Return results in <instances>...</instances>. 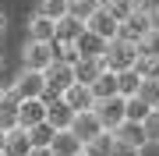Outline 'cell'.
Wrapping results in <instances>:
<instances>
[{
	"instance_id": "6da1fadb",
	"label": "cell",
	"mask_w": 159,
	"mask_h": 156,
	"mask_svg": "<svg viewBox=\"0 0 159 156\" xmlns=\"http://www.w3.org/2000/svg\"><path fill=\"white\" fill-rule=\"evenodd\" d=\"M138 57H142V46H138L134 39H124V35L110 39V43H106V53H102V60H106L110 71H127V68H134Z\"/></svg>"
},
{
	"instance_id": "7a4b0ae2",
	"label": "cell",
	"mask_w": 159,
	"mask_h": 156,
	"mask_svg": "<svg viewBox=\"0 0 159 156\" xmlns=\"http://www.w3.org/2000/svg\"><path fill=\"white\" fill-rule=\"evenodd\" d=\"M148 32H152V11H148L145 4H138L134 11H131V14L124 18V21H120V35H124V39L142 43Z\"/></svg>"
},
{
	"instance_id": "3957f363",
	"label": "cell",
	"mask_w": 159,
	"mask_h": 156,
	"mask_svg": "<svg viewBox=\"0 0 159 156\" xmlns=\"http://www.w3.org/2000/svg\"><path fill=\"white\" fill-rule=\"evenodd\" d=\"M74 82V64H64V60H53L50 68H46V99L53 96H64V89H67Z\"/></svg>"
},
{
	"instance_id": "277c9868",
	"label": "cell",
	"mask_w": 159,
	"mask_h": 156,
	"mask_svg": "<svg viewBox=\"0 0 159 156\" xmlns=\"http://www.w3.org/2000/svg\"><path fill=\"white\" fill-rule=\"evenodd\" d=\"M21 60H25V68H32V71H46V68H50L53 60H57V53H53V43H43V39H29V46H25Z\"/></svg>"
},
{
	"instance_id": "5b68a950",
	"label": "cell",
	"mask_w": 159,
	"mask_h": 156,
	"mask_svg": "<svg viewBox=\"0 0 159 156\" xmlns=\"http://www.w3.org/2000/svg\"><path fill=\"white\" fill-rule=\"evenodd\" d=\"M11 89L21 99H32V96H43L46 92V71H32V68H21V75L11 82Z\"/></svg>"
},
{
	"instance_id": "8992f818",
	"label": "cell",
	"mask_w": 159,
	"mask_h": 156,
	"mask_svg": "<svg viewBox=\"0 0 159 156\" xmlns=\"http://www.w3.org/2000/svg\"><path fill=\"white\" fill-rule=\"evenodd\" d=\"M85 29H92L96 35H102V39L110 43V39H117V35H120V18H117L113 11H110L106 4H102L99 11H96V14H92L89 21H85Z\"/></svg>"
},
{
	"instance_id": "52a82bcc",
	"label": "cell",
	"mask_w": 159,
	"mask_h": 156,
	"mask_svg": "<svg viewBox=\"0 0 159 156\" xmlns=\"http://www.w3.org/2000/svg\"><path fill=\"white\" fill-rule=\"evenodd\" d=\"M96 114L102 128H110V131H117L120 124H124V96H110V99H96Z\"/></svg>"
},
{
	"instance_id": "ba28073f",
	"label": "cell",
	"mask_w": 159,
	"mask_h": 156,
	"mask_svg": "<svg viewBox=\"0 0 159 156\" xmlns=\"http://www.w3.org/2000/svg\"><path fill=\"white\" fill-rule=\"evenodd\" d=\"M71 131L78 135L81 142H89L92 135H99V131H102V121H99L96 106H92V110H78V114H74V121H71Z\"/></svg>"
},
{
	"instance_id": "9c48e42d",
	"label": "cell",
	"mask_w": 159,
	"mask_h": 156,
	"mask_svg": "<svg viewBox=\"0 0 159 156\" xmlns=\"http://www.w3.org/2000/svg\"><path fill=\"white\" fill-rule=\"evenodd\" d=\"M46 106H50V99H46V96L21 99V110H18V124H21V128H32V124L46 121Z\"/></svg>"
},
{
	"instance_id": "30bf717a",
	"label": "cell",
	"mask_w": 159,
	"mask_h": 156,
	"mask_svg": "<svg viewBox=\"0 0 159 156\" xmlns=\"http://www.w3.org/2000/svg\"><path fill=\"white\" fill-rule=\"evenodd\" d=\"M64 99L71 103L74 114H78V110H92V106H96V92H92V85H85V82H71V85L64 89Z\"/></svg>"
},
{
	"instance_id": "8fae6325",
	"label": "cell",
	"mask_w": 159,
	"mask_h": 156,
	"mask_svg": "<svg viewBox=\"0 0 159 156\" xmlns=\"http://www.w3.org/2000/svg\"><path fill=\"white\" fill-rule=\"evenodd\" d=\"M50 149L57 153V156H78V153H85V142H81L71 128H57V135H53Z\"/></svg>"
},
{
	"instance_id": "7c38bea8",
	"label": "cell",
	"mask_w": 159,
	"mask_h": 156,
	"mask_svg": "<svg viewBox=\"0 0 159 156\" xmlns=\"http://www.w3.org/2000/svg\"><path fill=\"white\" fill-rule=\"evenodd\" d=\"M29 39H43V43H53V39H57V18H50V14L35 11V14L29 18Z\"/></svg>"
},
{
	"instance_id": "4fadbf2b",
	"label": "cell",
	"mask_w": 159,
	"mask_h": 156,
	"mask_svg": "<svg viewBox=\"0 0 159 156\" xmlns=\"http://www.w3.org/2000/svg\"><path fill=\"white\" fill-rule=\"evenodd\" d=\"M18 110H21V96H18L14 89H7L4 99H0V128H4V131L18 128Z\"/></svg>"
},
{
	"instance_id": "5bb4252c",
	"label": "cell",
	"mask_w": 159,
	"mask_h": 156,
	"mask_svg": "<svg viewBox=\"0 0 159 156\" xmlns=\"http://www.w3.org/2000/svg\"><path fill=\"white\" fill-rule=\"evenodd\" d=\"M32 149H35V145H32V139H29V128L18 124V128L7 131V142H4V153H7V156H29Z\"/></svg>"
},
{
	"instance_id": "9a60e30c",
	"label": "cell",
	"mask_w": 159,
	"mask_h": 156,
	"mask_svg": "<svg viewBox=\"0 0 159 156\" xmlns=\"http://www.w3.org/2000/svg\"><path fill=\"white\" fill-rule=\"evenodd\" d=\"M46 121H50L53 128H71V121H74L71 103H67L64 96H53V99H50V106H46Z\"/></svg>"
},
{
	"instance_id": "2e32d148",
	"label": "cell",
	"mask_w": 159,
	"mask_h": 156,
	"mask_svg": "<svg viewBox=\"0 0 159 156\" xmlns=\"http://www.w3.org/2000/svg\"><path fill=\"white\" fill-rule=\"evenodd\" d=\"M113 135H117L120 142H131V145H138V149L152 145V142H148V131H145V124H142V121H127V117H124V124H120Z\"/></svg>"
},
{
	"instance_id": "e0dca14e",
	"label": "cell",
	"mask_w": 159,
	"mask_h": 156,
	"mask_svg": "<svg viewBox=\"0 0 159 156\" xmlns=\"http://www.w3.org/2000/svg\"><path fill=\"white\" fill-rule=\"evenodd\" d=\"M102 71H106V60L102 57H81L78 64H74V82H85V85H92Z\"/></svg>"
},
{
	"instance_id": "ac0fdd59",
	"label": "cell",
	"mask_w": 159,
	"mask_h": 156,
	"mask_svg": "<svg viewBox=\"0 0 159 156\" xmlns=\"http://www.w3.org/2000/svg\"><path fill=\"white\" fill-rule=\"evenodd\" d=\"M74 43H78L81 57H102V53H106V39H102V35H96L92 29H85Z\"/></svg>"
},
{
	"instance_id": "d6986e66",
	"label": "cell",
	"mask_w": 159,
	"mask_h": 156,
	"mask_svg": "<svg viewBox=\"0 0 159 156\" xmlns=\"http://www.w3.org/2000/svg\"><path fill=\"white\" fill-rule=\"evenodd\" d=\"M113 142H117V135L110 131V128H102L99 135H92V139L85 142V156H110Z\"/></svg>"
},
{
	"instance_id": "ffe728a7",
	"label": "cell",
	"mask_w": 159,
	"mask_h": 156,
	"mask_svg": "<svg viewBox=\"0 0 159 156\" xmlns=\"http://www.w3.org/2000/svg\"><path fill=\"white\" fill-rule=\"evenodd\" d=\"M81 32H85V21H81V18H74V14H64V18H57V39H64V43H74Z\"/></svg>"
},
{
	"instance_id": "44dd1931",
	"label": "cell",
	"mask_w": 159,
	"mask_h": 156,
	"mask_svg": "<svg viewBox=\"0 0 159 156\" xmlns=\"http://www.w3.org/2000/svg\"><path fill=\"white\" fill-rule=\"evenodd\" d=\"M92 92H96V99H110V96H120V85H117V71H102V75L92 82Z\"/></svg>"
},
{
	"instance_id": "7402d4cb",
	"label": "cell",
	"mask_w": 159,
	"mask_h": 156,
	"mask_svg": "<svg viewBox=\"0 0 159 156\" xmlns=\"http://www.w3.org/2000/svg\"><path fill=\"white\" fill-rule=\"evenodd\" d=\"M142 71L138 68H127V71H117V85H120V96H138V89H142Z\"/></svg>"
},
{
	"instance_id": "603a6c76",
	"label": "cell",
	"mask_w": 159,
	"mask_h": 156,
	"mask_svg": "<svg viewBox=\"0 0 159 156\" xmlns=\"http://www.w3.org/2000/svg\"><path fill=\"white\" fill-rule=\"evenodd\" d=\"M148 114H152V106H148L142 96H124V117L127 121H145Z\"/></svg>"
},
{
	"instance_id": "cb8c5ba5",
	"label": "cell",
	"mask_w": 159,
	"mask_h": 156,
	"mask_svg": "<svg viewBox=\"0 0 159 156\" xmlns=\"http://www.w3.org/2000/svg\"><path fill=\"white\" fill-rule=\"evenodd\" d=\"M99 7H102V0H67V14L81 18V21H89Z\"/></svg>"
},
{
	"instance_id": "d4e9b609",
	"label": "cell",
	"mask_w": 159,
	"mask_h": 156,
	"mask_svg": "<svg viewBox=\"0 0 159 156\" xmlns=\"http://www.w3.org/2000/svg\"><path fill=\"white\" fill-rule=\"evenodd\" d=\"M53 53H57V60H64V64H78V60H81V50H78V43L53 39Z\"/></svg>"
},
{
	"instance_id": "484cf974",
	"label": "cell",
	"mask_w": 159,
	"mask_h": 156,
	"mask_svg": "<svg viewBox=\"0 0 159 156\" xmlns=\"http://www.w3.org/2000/svg\"><path fill=\"white\" fill-rule=\"evenodd\" d=\"M53 135H57V128H53L50 121H39V124H32V128H29L32 145H50V142H53Z\"/></svg>"
},
{
	"instance_id": "4316f807",
	"label": "cell",
	"mask_w": 159,
	"mask_h": 156,
	"mask_svg": "<svg viewBox=\"0 0 159 156\" xmlns=\"http://www.w3.org/2000/svg\"><path fill=\"white\" fill-rule=\"evenodd\" d=\"M138 96H142L148 106H159V78H142V89H138Z\"/></svg>"
},
{
	"instance_id": "83f0119b",
	"label": "cell",
	"mask_w": 159,
	"mask_h": 156,
	"mask_svg": "<svg viewBox=\"0 0 159 156\" xmlns=\"http://www.w3.org/2000/svg\"><path fill=\"white\" fill-rule=\"evenodd\" d=\"M35 11H43V14H50V18H64V14H67V0H39Z\"/></svg>"
},
{
	"instance_id": "f1b7e54d",
	"label": "cell",
	"mask_w": 159,
	"mask_h": 156,
	"mask_svg": "<svg viewBox=\"0 0 159 156\" xmlns=\"http://www.w3.org/2000/svg\"><path fill=\"white\" fill-rule=\"evenodd\" d=\"M138 4H142V0H106V7H110V11H113V14L120 18V21H124V18H127L131 11H134Z\"/></svg>"
},
{
	"instance_id": "f546056e",
	"label": "cell",
	"mask_w": 159,
	"mask_h": 156,
	"mask_svg": "<svg viewBox=\"0 0 159 156\" xmlns=\"http://www.w3.org/2000/svg\"><path fill=\"white\" fill-rule=\"evenodd\" d=\"M138 46H142V53H148V57H159V29H152Z\"/></svg>"
},
{
	"instance_id": "4dcf8cb0",
	"label": "cell",
	"mask_w": 159,
	"mask_h": 156,
	"mask_svg": "<svg viewBox=\"0 0 159 156\" xmlns=\"http://www.w3.org/2000/svg\"><path fill=\"white\" fill-rule=\"evenodd\" d=\"M145 131H148V142H159V106H152V114L145 117Z\"/></svg>"
},
{
	"instance_id": "1f68e13d",
	"label": "cell",
	"mask_w": 159,
	"mask_h": 156,
	"mask_svg": "<svg viewBox=\"0 0 159 156\" xmlns=\"http://www.w3.org/2000/svg\"><path fill=\"white\" fill-rule=\"evenodd\" d=\"M110 156H142V149L138 145H131V142H113V149H110Z\"/></svg>"
},
{
	"instance_id": "d6a6232c",
	"label": "cell",
	"mask_w": 159,
	"mask_h": 156,
	"mask_svg": "<svg viewBox=\"0 0 159 156\" xmlns=\"http://www.w3.org/2000/svg\"><path fill=\"white\" fill-rule=\"evenodd\" d=\"M29 156H57V153H53V149H50V145H35V149H32Z\"/></svg>"
},
{
	"instance_id": "836d02e7",
	"label": "cell",
	"mask_w": 159,
	"mask_h": 156,
	"mask_svg": "<svg viewBox=\"0 0 159 156\" xmlns=\"http://www.w3.org/2000/svg\"><path fill=\"white\" fill-rule=\"evenodd\" d=\"M142 4L148 7V11H156V7H159V0H142Z\"/></svg>"
},
{
	"instance_id": "e575fe53",
	"label": "cell",
	"mask_w": 159,
	"mask_h": 156,
	"mask_svg": "<svg viewBox=\"0 0 159 156\" xmlns=\"http://www.w3.org/2000/svg\"><path fill=\"white\" fill-rule=\"evenodd\" d=\"M152 29H159V7L152 11Z\"/></svg>"
},
{
	"instance_id": "d590c367",
	"label": "cell",
	"mask_w": 159,
	"mask_h": 156,
	"mask_svg": "<svg viewBox=\"0 0 159 156\" xmlns=\"http://www.w3.org/2000/svg\"><path fill=\"white\" fill-rule=\"evenodd\" d=\"M4 29H7V18H4V11H0V35H4Z\"/></svg>"
},
{
	"instance_id": "8d00e7d4",
	"label": "cell",
	"mask_w": 159,
	"mask_h": 156,
	"mask_svg": "<svg viewBox=\"0 0 159 156\" xmlns=\"http://www.w3.org/2000/svg\"><path fill=\"white\" fill-rule=\"evenodd\" d=\"M4 142H7V131H4V128H0V149H4Z\"/></svg>"
},
{
	"instance_id": "74e56055",
	"label": "cell",
	"mask_w": 159,
	"mask_h": 156,
	"mask_svg": "<svg viewBox=\"0 0 159 156\" xmlns=\"http://www.w3.org/2000/svg\"><path fill=\"white\" fill-rule=\"evenodd\" d=\"M4 92H7V89H0V99H4Z\"/></svg>"
},
{
	"instance_id": "f35d334b",
	"label": "cell",
	"mask_w": 159,
	"mask_h": 156,
	"mask_svg": "<svg viewBox=\"0 0 159 156\" xmlns=\"http://www.w3.org/2000/svg\"><path fill=\"white\" fill-rule=\"evenodd\" d=\"M0 64H4V53H0Z\"/></svg>"
},
{
	"instance_id": "ab89813d",
	"label": "cell",
	"mask_w": 159,
	"mask_h": 156,
	"mask_svg": "<svg viewBox=\"0 0 159 156\" xmlns=\"http://www.w3.org/2000/svg\"><path fill=\"white\" fill-rule=\"evenodd\" d=\"M0 156H7V153H4V149H0Z\"/></svg>"
},
{
	"instance_id": "60d3db41",
	"label": "cell",
	"mask_w": 159,
	"mask_h": 156,
	"mask_svg": "<svg viewBox=\"0 0 159 156\" xmlns=\"http://www.w3.org/2000/svg\"><path fill=\"white\" fill-rule=\"evenodd\" d=\"M78 156H85V153H78Z\"/></svg>"
},
{
	"instance_id": "b9f144b4",
	"label": "cell",
	"mask_w": 159,
	"mask_h": 156,
	"mask_svg": "<svg viewBox=\"0 0 159 156\" xmlns=\"http://www.w3.org/2000/svg\"><path fill=\"white\" fill-rule=\"evenodd\" d=\"M102 4H106V0H102Z\"/></svg>"
}]
</instances>
